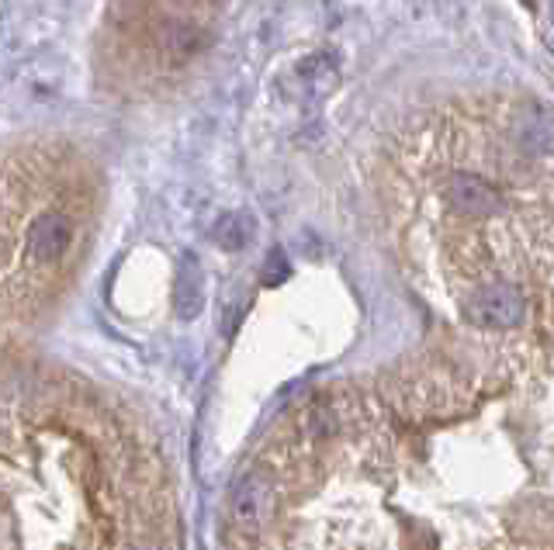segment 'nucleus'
<instances>
[{"instance_id":"5","label":"nucleus","mask_w":554,"mask_h":550,"mask_svg":"<svg viewBox=\"0 0 554 550\" xmlns=\"http://www.w3.org/2000/svg\"><path fill=\"white\" fill-rule=\"evenodd\" d=\"M177 315L181 319H194L205 305V281H201V270L194 263V256H184L181 270H177Z\"/></svg>"},{"instance_id":"2","label":"nucleus","mask_w":554,"mask_h":550,"mask_svg":"<svg viewBox=\"0 0 554 550\" xmlns=\"http://www.w3.org/2000/svg\"><path fill=\"white\" fill-rule=\"evenodd\" d=\"M464 315L482 329H513L527 315V301L509 284H496V288H485L464 301Z\"/></svg>"},{"instance_id":"6","label":"nucleus","mask_w":554,"mask_h":550,"mask_svg":"<svg viewBox=\"0 0 554 550\" xmlns=\"http://www.w3.org/2000/svg\"><path fill=\"white\" fill-rule=\"evenodd\" d=\"M520 142L527 153L551 156L554 153V118L548 115H530L520 128Z\"/></svg>"},{"instance_id":"7","label":"nucleus","mask_w":554,"mask_h":550,"mask_svg":"<svg viewBox=\"0 0 554 550\" xmlns=\"http://www.w3.org/2000/svg\"><path fill=\"white\" fill-rule=\"evenodd\" d=\"M253 239V222L246 215H226L215 225V243L226 246V250H243Z\"/></svg>"},{"instance_id":"4","label":"nucleus","mask_w":554,"mask_h":550,"mask_svg":"<svg viewBox=\"0 0 554 550\" xmlns=\"http://www.w3.org/2000/svg\"><path fill=\"white\" fill-rule=\"evenodd\" d=\"M447 205L461 215L482 218V215H496L503 212V198L492 184H485L482 177H471V173H461L447 184Z\"/></svg>"},{"instance_id":"1","label":"nucleus","mask_w":554,"mask_h":550,"mask_svg":"<svg viewBox=\"0 0 554 550\" xmlns=\"http://www.w3.org/2000/svg\"><path fill=\"white\" fill-rule=\"evenodd\" d=\"M73 218L59 208H46L32 218L28 225V239H25V253H28V263L39 270H49V267H59L63 256L70 253L73 246Z\"/></svg>"},{"instance_id":"8","label":"nucleus","mask_w":554,"mask_h":550,"mask_svg":"<svg viewBox=\"0 0 554 550\" xmlns=\"http://www.w3.org/2000/svg\"><path fill=\"white\" fill-rule=\"evenodd\" d=\"M527 4H534V0H527Z\"/></svg>"},{"instance_id":"3","label":"nucleus","mask_w":554,"mask_h":550,"mask_svg":"<svg viewBox=\"0 0 554 550\" xmlns=\"http://www.w3.org/2000/svg\"><path fill=\"white\" fill-rule=\"evenodd\" d=\"M274 516V488L264 474H246L232 492V523L243 533H260Z\"/></svg>"}]
</instances>
